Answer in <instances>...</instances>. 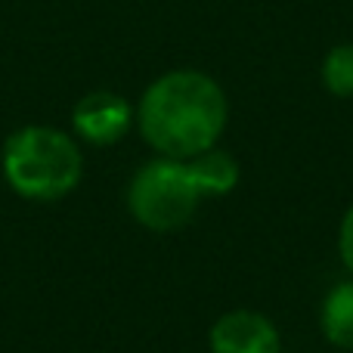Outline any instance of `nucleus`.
<instances>
[{"instance_id":"f03ea898","label":"nucleus","mask_w":353,"mask_h":353,"mask_svg":"<svg viewBox=\"0 0 353 353\" xmlns=\"http://www.w3.org/2000/svg\"><path fill=\"white\" fill-rule=\"evenodd\" d=\"M3 176L10 189L31 201H56L74 192L84 176V155L72 134L28 124L3 143Z\"/></svg>"},{"instance_id":"6e6552de","label":"nucleus","mask_w":353,"mask_h":353,"mask_svg":"<svg viewBox=\"0 0 353 353\" xmlns=\"http://www.w3.org/2000/svg\"><path fill=\"white\" fill-rule=\"evenodd\" d=\"M319 81L332 97L350 99L353 97V43H338L323 56Z\"/></svg>"},{"instance_id":"1a4fd4ad","label":"nucleus","mask_w":353,"mask_h":353,"mask_svg":"<svg viewBox=\"0 0 353 353\" xmlns=\"http://www.w3.org/2000/svg\"><path fill=\"white\" fill-rule=\"evenodd\" d=\"M338 254H341L344 267H347L350 276H353V205L344 211V217H341V230H338Z\"/></svg>"},{"instance_id":"39448f33","label":"nucleus","mask_w":353,"mask_h":353,"mask_svg":"<svg viewBox=\"0 0 353 353\" xmlns=\"http://www.w3.org/2000/svg\"><path fill=\"white\" fill-rule=\"evenodd\" d=\"M211 353H282L273 319L257 310H230L211 325Z\"/></svg>"},{"instance_id":"7ed1b4c3","label":"nucleus","mask_w":353,"mask_h":353,"mask_svg":"<svg viewBox=\"0 0 353 353\" xmlns=\"http://www.w3.org/2000/svg\"><path fill=\"white\" fill-rule=\"evenodd\" d=\"M205 199L192 171L180 159L146 161L128 186V208L140 226L152 232H174L192 220L199 201Z\"/></svg>"},{"instance_id":"0eeeda50","label":"nucleus","mask_w":353,"mask_h":353,"mask_svg":"<svg viewBox=\"0 0 353 353\" xmlns=\"http://www.w3.org/2000/svg\"><path fill=\"white\" fill-rule=\"evenodd\" d=\"M186 165L199 183L201 195H208V199H220L239 186V161L217 146L195 155V159H186Z\"/></svg>"},{"instance_id":"20e7f679","label":"nucleus","mask_w":353,"mask_h":353,"mask_svg":"<svg viewBox=\"0 0 353 353\" xmlns=\"http://www.w3.org/2000/svg\"><path fill=\"white\" fill-rule=\"evenodd\" d=\"M137 124V112L121 93L93 90L72 109V130L90 146H115Z\"/></svg>"},{"instance_id":"f257e3e1","label":"nucleus","mask_w":353,"mask_h":353,"mask_svg":"<svg viewBox=\"0 0 353 353\" xmlns=\"http://www.w3.org/2000/svg\"><path fill=\"white\" fill-rule=\"evenodd\" d=\"M134 112L140 137L155 155L186 161L220 143L230 121V99L211 74L176 68L143 90Z\"/></svg>"},{"instance_id":"423d86ee","label":"nucleus","mask_w":353,"mask_h":353,"mask_svg":"<svg viewBox=\"0 0 353 353\" xmlns=\"http://www.w3.org/2000/svg\"><path fill=\"white\" fill-rule=\"evenodd\" d=\"M319 329L325 341L341 350H353V279H344L323 298Z\"/></svg>"}]
</instances>
